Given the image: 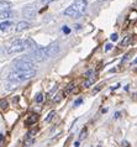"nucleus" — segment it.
Wrapping results in <instances>:
<instances>
[{
  "instance_id": "nucleus-17",
  "label": "nucleus",
  "mask_w": 137,
  "mask_h": 147,
  "mask_svg": "<svg viewBox=\"0 0 137 147\" xmlns=\"http://www.w3.org/2000/svg\"><path fill=\"white\" fill-rule=\"evenodd\" d=\"M85 137H87V129H83L82 132H80V135H79V138L83 140V138H85Z\"/></svg>"
},
{
  "instance_id": "nucleus-19",
  "label": "nucleus",
  "mask_w": 137,
  "mask_h": 147,
  "mask_svg": "<svg viewBox=\"0 0 137 147\" xmlns=\"http://www.w3.org/2000/svg\"><path fill=\"white\" fill-rule=\"evenodd\" d=\"M6 108H7V101L3 99V100H1V109L4 110V109H6Z\"/></svg>"
},
{
  "instance_id": "nucleus-13",
  "label": "nucleus",
  "mask_w": 137,
  "mask_h": 147,
  "mask_svg": "<svg viewBox=\"0 0 137 147\" xmlns=\"http://www.w3.org/2000/svg\"><path fill=\"white\" fill-rule=\"evenodd\" d=\"M13 16V13L11 11H1V18L3 19H10Z\"/></svg>"
},
{
  "instance_id": "nucleus-22",
  "label": "nucleus",
  "mask_w": 137,
  "mask_h": 147,
  "mask_svg": "<svg viewBox=\"0 0 137 147\" xmlns=\"http://www.w3.org/2000/svg\"><path fill=\"white\" fill-rule=\"evenodd\" d=\"M62 30H63V32H64V34H69V32H71V28L68 27V26H63V28H62Z\"/></svg>"
},
{
  "instance_id": "nucleus-8",
  "label": "nucleus",
  "mask_w": 137,
  "mask_h": 147,
  "mask_svg": "<svg viewBox=\"0 0 137 147\" xmlns=\"http://www.w3.org/2000/svg\"><path fill=\"white\" fill-rule=\"evenodd\" d=\"M30 27V24L27 22V21H21V22H19L17 25H16V31L17 32H21L24 30H26V28H29Z\"/></svg>"
},
{
  "instance_id": "nucleus-9",
  "label": "nucleus",
  "mask_w": 137,
  "mask_h": 147,
  "mask_svg": "<svg viewBox=\"0 0 137 147\" xmlns=\"http://www.w3.org/2000/svg\"><path fill=\"white\" fill-rule=\"evenodd\" d=\"M96 80V77L95 76H93V77H89V78H88L85 82H84V87H90V85L93 84V83H94V82Z\"/></svg>"
},
{
  "instance_id": "nucleus-11",
  "label": "nucleus",
  "mask_w": 137,
  "mask_h": 147,
  "mask_svg": "<svg viewBox=\"0 0 137 147\" xmlns=\"http://www.w3.org/2000/svg\"><path fill=\"white\" fill-rule=\"evenodd\" d=\"M0 4H1V11H9V9L11 7V4L10 3H5L4 0Z\"/></svg>"
},
{
  "instance_id": "nucleus-1",
  "label": "nucleus",
  "mask_w": 137,
  "mask_h": 147,
  "mask_svg": "<svg viewBox=\"0 0 137 147\" xmlns=\"http://www.w3.org/2000/svg\"><path fill=\"white\" fill-rule=\"evenodd\" d=\"M59 51V46L58 43H52L48 47H38L26 56L27 59L30 61H36V62H42V61H46L51 57H53L54 55H57Z\"/></svg>"
},
{
  "instance_id": "nucleus-7",
  "label": "nucleus",
  "mask_w": 137,
  "mask_h": 147,
  "mask_svg": "<svg viewBox=\"0 0 137 147\" xmlns=\"http://www.w3.org/2000/svg\"><path fill=\"white\" fill-rule=\"evenodd\" d=\"M35 13H36V10L34 9V7H26V9H24V15L29 19H34Z\"/></svg>"
},
{
  "instance_id": "nucleus-18",
  "label": "nucleus",
  "mask_w": 137,
  "mask_h": 147,
  "mask_svg": "<svg viewBox=\"0 0 137 147\" xmlns=\"http://www.w3.org/2000/svg\"><path fill=\"white\" fill-rule=\"evenodd\" d=\"M74 88V84L73 83H72V84H69V85H68V88H67V90H66V94H68V93H71L72 92V89H73Z\"/></svg>"
},
{
  "instance_id": "nucleus-21",
  "label": "nucleus",
  "mask_w": 137,
  "mask_h": 147,
  "mask_svg": "<svg viewBox=\"0 0 137 147\" xmlns=\"http://www.w3.org/2000/svg\"><path fill=\"white\" fill-rule=\"evenodd\" d=\"M130 19H131V20H135V19H137V11H134V13H131V15H130Z\"/></svg>"
},
{
  "instance_id": "nucleus-15",
  "label": "nucleus",
  "mask_w": 137,
  "mask_h": 147,
  "mask_svg": "<svg viewBox=\"0 0 137 147\" xmlns=\"http://www.w3.org/2000/svg\"><path fill=\"white\" fill-rule=\"evenodd\" d=\"M54 115H56V113H54V111H51L50 114H48V116L46 117V120H45V121H46V122H50V121L52 120V117H53Z\"/></svg>"
},
{
  "instance_id": "nucleus-23",
  "label": "nucleus",
  "mask_w": 137,
  "mask_h": 147,
  "mask_svg": "<svg viewBox=\"0 0 137 147\" xmlns=\"http://www.w3.org/2000/svg\"><path fill=\"white\" fill-rule=\"evenodd\" d=\"M110 38H111V41H118V34H112Z\"/></svg>"
},
{
  "instance_id": "nucleus-27",
  "label": "nucleus",
  "mask_w": 137,
  "mask_h": 147,
  "mask_svg": "<svg viewBox=\"0 0 137 147\" xmlns=\"http://www.w3.org/2000/svg\"><path fill=\"white\" fill-rule=\"evenodd\" d=\"M78 146H79V141H77L75 144H74V147H78Z\"/></svg>"
},
{
  "instance_id": "nucleus-10",
  "label": "nucleus",
  "mask_w": 137,
  "mask_h": 147,
  "mask_svg": "<svg viewBox=\"0 0 137 147\" xmlns=\"http://www.w3.org/2000/svg\"><path fill=\"white\" fill-rule=\"evenodd\" d=\"M10 26H11V22L10 21H3L1 25H0V30H1V32H4V31H6Z\"/></svg>"
},
{
  "instance_id": "nucleus-4",
  "label": "nucleus",
  "mask_w": 137,
  "mask_h": 147,
  "mask_svg": "<svg viewBox=\"0 0 137 147\" xmlns=\"http://www.w3.org/2000/svg\"><path fill=\"white\" fill-rule=\"evenodd\" d=\"M29 43H30V41L27 40V41H24V40H15L13 43L10 45V47H9V50H7V52L9 53H19V52H22V51H25L26 48H29Z\"/></svg>"
},
{
  "instance_id": "nucleus-3",
  "label": "nucleus",
  "mask_w": 137,
  "mask_h": 147,
  "mask_svg": "<svg viewBox=\"0 0 137 147\" xmlns=\"http://www.w3.org/2000/svg\"><path fill=\"white\" fill-rule=\"evenodd\" d=\"M36 76V71L35 69H30V71H20V69H15L11 73H9L7 76V80L9 82H13V83L17 84V83H21V82L26 80V79H30L32 77Z\"/></svg>"
},
{
  "instance_id": "nucleus-2",
  "label": "nucleus",
  "mask_w": 137,
  "mask_h": 147,
  "mask_svg": "<svg viewBox=\"0 0 137 147\" xmlns=\"http://www.w3.org/2000/svg\"><path fill=\"white\" fill-rule=\"evenodd\" d=\"M88 1L87 0H75L69 7L64 10V15L71 16V18H79L82 16L87 10Z\"/></svg>"
},
{
  "instance_id": "nucleus-6",
  "label": "nucleus",
  "mask_w": 137,
  "mask_h": 147,
  "mask_svg": "<svg viewBox=\"0 0 137 147\" xmlns=\"http://www.w3.org/2000/svg\"><path fill=\"white\" fill-rule=\"evenodd\" d=\"M37 120H38V115H37V114H31V115L25 120V125H34Z\"/></svg>"
},
{
  "instance_id": "nucleus-25",
  "label": "nucleus",
  "mask_w": 137,
  "mask_h": 147,
  "mask_svg": "<svg viewBox=\"0 0 137 147\" xmlns=\"http://www.w3.org/2000/svg\"><path fill=\"white\" fill-rule=\"evenodd\" d=\"M111 48H112V46H111V45H110V43H107V45H106V46H105V51L107 52V51H110V50H111Z\"/></svg>"
},
{
  "instance_id": "nucleus-14",
  "label": "nucleus",
  "mask_w": 137,
  "mask_h": 147,
  "mask_svg": "<svg viewBox=\"0 0 137 147\" xmlns=\"http://www.w3.org/2000/svg\"><path fill=\"white\" fill-rule=\"evenodd\" d=\"M131 41V36H126L125 37V40L122 41L121 43H120V47H122V46H126V45H128V42Z\"/></svg>"
},
{
  "instance_id": "nucleus-16",
  "label": "nucleus",
  "mask_w": 137,
  "mask_h": 147,
  "mask_svg": "<svg viewBox=\"0 0 137 147\" xmlns=\"http://www.w3.org/2000/svg\"><path fill=\"white\" fill-rule=\"evenodd\" d=\"M36 101H37V103H42L43 101V95L41 93H38L37 95H36Z\"/></svg>"
},
{
  "instance_id": "nucleus-12",
  "label": "nucleus",
  "mask_w": 137,
  "mask_h": 147,
  "mask_svg": "<svg viewBox=\"0 0 137 147\" xmlns=\"http://www.w3.org/2000/svg\"><path fill=\"white\" fill-rule=\"evenodd\" d=\"M5 88L7 89V90H13V89L16 88V84L13 83V82H9V80H7V83H5Z\"/></svg>"
},
{
  "instance_id": "nucleus-24",
  "label": "nucleus",
  "mask_w": 137,
  "mask_h": 147,
  "mask_svg": "<svg viewBox=\"0 0 137 147\" xmlns=\"http://www.w3.org/2000/svg\"><path fill=\"white\" fill-rule=\"evenodd\" d=\"M52 1H54V0H41V3H42V4H45V5H46V4L52 3Z\"/></svg>"
},
{
  "instance_id": "nucleus-5",
  "label": "nucleus",
  "mask_w": 137,
  "mask_h": 147,
  "mask_svg": "<svg viewBox=\"0 0 137 147\" xmlns=\"http://www.w3.org/2000/svg\"><path fill=\"white\" fill-rule=\"evenodd\" d=\"M15 69H20V71H30V69H35V63L32 61L27 59V58H22V59H17L14 62Z\"/></svg>"
},
{
  "instance_id": "nucleus-26",
  "label": "nucleus",
  "mask_w": 137,
  "mask_h": 147,
  "mask_svg": "<svg viewBox=\"0 0 137 147\" xmlns=\"http://www.w3.org/2000/svg\"><path fill=\"white\" fill-rule=\"evenodd\" d=\"M91 74H93V71H88V72L85 73V76L88 77V78H89V76H91Z\"/></svg>"
},
{
  "instance_id": "nucleus-28",
  "label": "nucleus",
  "mask_w": 137,
  "mask_h": 147,
  "mask_svg": "<svg viewBox=\"0 0 137 147\" xmlns=\"http://www.w3.org/2000/svg\"><path fill=\"white\" fill-rule=\"evenodd\" d=\"M98 1H104V0H98Z\"/></svg>"
},
{
  "instance_id": "nucleus-20",
  "label": "nucleus",
  "mask_w": 137,
  "mask_h": 147,
  "mask_svg": "<svg viewBox=\"0 0 137 147\" xmlns=\"http://www.w3.org/2000/svg\"><path fill=\"white\" fill-rule=\"evenodd\" d=\"M82 103H83V99H82V98H79V99H77V100L74 101V107H78V105L82 104Z\"/></svg>"
}]
</instances>
